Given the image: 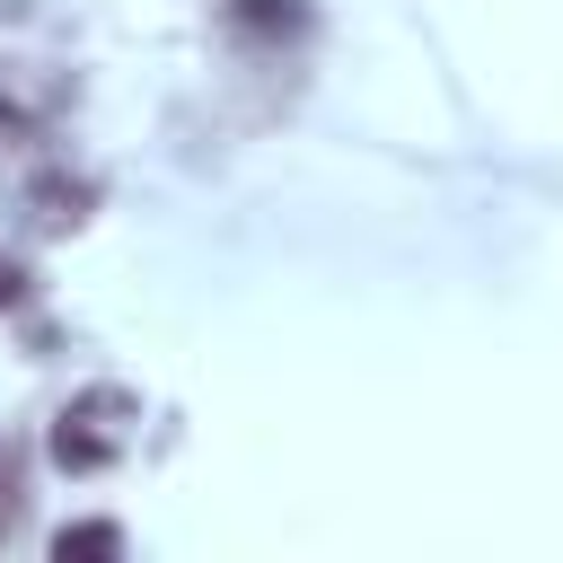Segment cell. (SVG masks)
Returning a JSON list of instances; mask_svg holds the SVG:
<instances>
[{
    "label": "cell",
    "mask_w": 563,
    "mask_h": 563,
    "mask_svg": "<svg viewBox=\"0 0 563 563\" xmlns=\"http://www.w3.org/2000/svg\"><path fill=\"white\" fill-rule=\"evenodd\" d=\"M132 396L123 387H88L79 405H62V431H53V457L62 466H79V475H97V466H114L123 457V440H132V422H114Z\"/></svg>",
    "instance_id": "1"
},
{
    "label": "cell",
    "mask_w": 563,
    "mask_h": 563,
    "mask_svg": "<svg viewBox=\"0 0 563 563\" xmlns=\"http://www.w3.org/2000/svg\"><path fill=\"white\" fill-rule=\"evenodd\" d=\"M70 545H97V554H114L123 537H114V528H62V554H70Z\"/></svg>",
    "instance_id": "2"
}]
</instances>
